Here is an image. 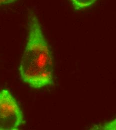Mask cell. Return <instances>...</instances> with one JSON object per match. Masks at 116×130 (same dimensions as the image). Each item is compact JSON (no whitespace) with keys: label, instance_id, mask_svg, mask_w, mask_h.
I'll return each instance as SVG.
<instances>
[{"label":"cell","instance_id":"cell-1","mask_svg":"<svg viewBox=\"0 0 116 130\" xmlns=\"http://www.w3.org/2000/svg\"><path fill=\"white\" fill-rule=\"evenodd\" d=\"M29 28L28 42L20 64V75L30 87L39 89L53 84V58L35 15L31 17Z\"/></svg>","mask_w":116,"mask_h":130},{"label":"cell","instance_id":"cell-2","mask_svg":"<svg viewBox=\"0 0 116 130\" xmlns=\"http://www.w3.org/2000/svg\"><path fill=\"white\" fill-rule=\"evenodd\" d=\"M24 123L17 101L7 90L0 92V130H17Z\"/></svg>","mask_w":116,"mask_h":130},{"label":"cell","instance_id":"cell-4","mask_svg":"<svg viewBox=\"0 0 116 130\" xmlns=\"http://www.w3.org/2000/svg\"><path fill=\"white\" fill-rule=\"evenodd\" d=\"M92 130H116V118L112 121L109 122L103 126H95Z\"/></svg>","mask_w":116,"mask_h":130},{"label":"cell","instance_id":"cell-5","mask_svg":"<svg viewBox=\"0 0 116 130\" xmlns=\"http://www.w3.org/2000/svg\"><path fill=\"white\" fill-rule=\"evenodd\" d=\"M17 0H0V5H5L13 3Z\"/></svg>","mask_w":116,"mask_h":130},{"label":"cell","instance_id":"cell-3","mask_svg":"<svg viewBox=\"0 0 116 130\" xmlns=\"http://www.w3.org/2000/svg\"><path fill=\"white\" fill-rule=\"evenodd\" d=\"M97 0H71L73 6L76 10H81L90 7Z\"/></svg>","mask_w":116,"mask_h":130}]
</instances>
